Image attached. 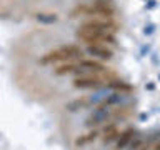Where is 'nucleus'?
<instances>
[{
	"mask_svg": "<svg viewBox=\"0 0 160 150\" xmlns=\"http://www.w3.org/2000/svg\"><path fill=\"white\" fill-rule=\"evenodd\" d=\"M82 48L75 43H67V45H60V47L48 50L43 57L38 58V63L47 67V65H53V63H63V62H72V60H78L82 58Z\"/></svg>",
	"mask_w": 160,
	"mask_h": 150,
	"instance_id": "nucleus-1",
	"label": "nucleus"
},
{
	"mask_svg": "<svg viewBox=\"0 0 160 150\" xmlns=\"http://www.w3.org/2000/svg\"><path fill=\"white\" fill-rule=\"evenodd\" d=\"M77 67H78V62H77V60H72V62H63V63H60L58 67H55L53 73H55V75H68V73H75Z\"/></svg>",
	"mask_w": 160,
	"mask_h": 150,
	"instance_id": "nucleus-11",
	"label": "nucleus"
},
{
	"mask_svg": "<svg viewBox=\"0 0 160 150\" xmlns=\"http://www.w3.org/2000/svg\"><path fill=\"white\" fill-rule=\"evenodd\" d=\"M120 133H122V128H120V125L117 122H110V123H105V127L102 128V142L103 143H110L113 142V140H117L120 137Z\"/></svg>",
	"mask_w": 160,
	"mask_h": 150,
	"instance_id": "nucleus-7",
	"label": "nucleus"
},
{
	"mask_svg": "<svg viewBox=\"0 0 160 150\" xmlns=\"http://www.w3.org/2000/svg\"><path fill=\"white\" fill-rule=\"evenodd\" d=\"M82 28H95V30H102V32H112L115 33L117 32V23L112 22L110 18H98V17H93V18H88L85 22L80 23Z\"/></svg>",
	"mask_w": 160,
	"mask_h": 150,
	"instance_id": "nucleus-5",
	"label": "nucleus"
},
{
	"mask_svg": "<svg viewBox=\"0 0 160 150\" xmlns=\"http://www.w3.org/2000/svg\"><path fill=\"white\" fill-rule=\"evenodd\" d=\"M100 135H102V128H98V127L90 128L87 133H82L80 137L75 138V147H85V145L95 142V140H97Z\"/></svg>",
	"mask_w": 160,
	"mask_h": 150,
	"instance_id": "nucleus-8",
	"label": "nucleus"
},
{
	"mask_svg": "<svg viewBox=\"0 0 160 150\" xmlns=\"http://www.w3.org/2000/svg\"><path fill=\"white\" fill-rule=\"evenodd\" d=\"M103 88H108V90H112V92H122V93H130V92H132V85L125 83L123 80H120L117 77L110 80Z\"/></svg>",
	"mask_w": 160,
	"mask_h": 150,
	"instance_id": "nucleus-10",
	"label": "nucleus"
},
{
	"mask_svg": "<svg viewBox=\"0 0 160 150\" xmlns=\"http://www.w3.org/2000/svg\"><path fill=\"white\" fill-rule=\"evenodd\" d=\"M78 40H82L87 45L90 43H117V38H115V33L112 32H102V30H95V28H82L78 27L77 32H75Z\"/></svg>",
	"mask_w": 160,
	"mask_h": 150,
	"instance_id": "nucleus-3",
	"label": "nucleus"
},
{
	"mask_svg": "<svg viewBox=\"0 0 160 150\" xmlns=\"http://www.w3.org/2000/svg\"><path fill=\"white\" fill-rule=\"evenodd\" d=\"M35 17H37L38 22H43V23H53V22H57V18H58L55 13H37Z\"/></svg>",
	"mask_w": 160,
	"mask_h": 150,
	"instance_id": "nucleus-12",
	"label": "nucleus"
},
{
	"mask_svg": "<svg viewBox=\"0 0 160 150\" xmlns=\"http://www.w3.org/2000/svg\"><path fill=\"white\" fill-rule=\"evenodd\" d=\"M112 78H115L113 73L103 72V73H90V75H80V77L73 78V87L75 88H82V90H90V88H103Z\"/></svg>",
	"mask_w": 160,
	"mask_h": 150,
	"instance_id": "nucleus-2",
	"label": "nucleus"
},
{
	"mask_svg": "<svg viewBox=\"0 0 160 150\" xmlns=\"http://www.w3.org/2000/svg\"><path fill=\"white\" fill-rule=\"evenodd\" d=\"M135 135H137V132H135V128H125L122 130V133H120V137L117 138V145H115V150H123L127 148L130 142L135 138Z\"/></svg>",
	"mask_w": 160,
	"mask_h": 150,
	"instance_id": "nucleus-9",
	"label": "nucleus"
},
{
	"mask_svg": "<svg viewBox=\"0 0 160 150\" xmlns=\"http://www.w3.org/2000/svg\"><path fill=\"white\" fill-rule=\"evenodd\" d=\"M153 30H155V25H153V23H150V25H147V27L143 28V33H145V35H150V33L153 32Z\"/></svg>",
	"mask_w": 160,
	"mask_h": 150,
	"instance_id": "nucleus-13",
	"label": "nucleus"
},
{
	"mask_svg": "<svg viewBox=\"0 0 160 150\" xmlns=\"http://www.w3.org/2000/svg\"><path fill=\"white\" fill-rule=\"evenodd\" d=\"M78 67L77 70H75L73 75H77V77H80V75H90V73H103L107 72V67L100 62V60L97 58H78Z\"/></svg>",
	"mask_w": 160,
	"mask_h": 150,
	"instance_id": "nucleus-4",
	"label": "nucleus"
},
{
	"mask_svg": "<svg viewBox=\"0 0 160 150\" xmlns=\"http://www.w3.org/2000/svg\"><path fill=\"white\" fill-rule=\"evenodd\" d=\"M138 150H147V145H145V147H140Z\"/></svg>",
	"mask_w": 160,
	"mask_h": 150,
	"instance_id": "nucleus-17",
	"label": "nucleus"
},
{
	"mask_svg": "<svg viewBox=\"0 0 160 150\" xmlns=\"http://www.w3.org/2000/svg\"><path fill=\"white\" fill-rule=\"evenodd\" d=\"M145 88H148V90H153V88H155V85H153V83H147V85H145Z\"/></svg>",
	"mask_w": 160,
	"mask_h": 150,
	"instance_id": "nucleus-15",
	"label": "nucleus"
},
{
	"mask_svg": "<svg viewBox=\"0 0 160 150\" xmlns=\"http://www.w3.org/2000/svg\"><path fill=\"white\" fill-rule=\"evenodd\" d=\"M158 112H160V108H158Z\"/></svg>",
	"mask_w": 160,
	"mask_h": 150,
	"instance_id": "nucleus-19",
	"label": "nucleus"
},
{
	"mask_svg": "<svg viewBox=\"0 0 160 150\" xmlns=\"http://www.w3.org/2000/svg\"><path fill=\"white\" fill-rule=\"evenodd\" d=\"M155 7V0H148V3H147V8H153Z\"/></svg>",
	"mask_w": 160,
	"mask_h": 150,
	"instance_id": "nucleus-14",
	"label": "nucleus"
},
{
	"mask_svg": "<svg viewBox=\"0 0 160 150\" xmlns=\"http://www.w3.org/2000/svg\"><path fill=\"white\" fill-rule=\"evenodd\" d=\"M158 80H160V73H158Z\"/></svg>",
	"mask_w": 160,
	"mask_h": 150,
	"instance_id": "nucleus-18",
	"label": "nucleus"
},
{
	"mask_svg": "<svg viewBox=\"0 0 160 150\" xmlns=\"http://www.w3.org/2000/svg\"><path fill=\"white\" fill-rule=\"evenodd\" d=\"M85 50H87L88 55H92L97 60H110L113 57V52L105 43H90V45H87Z\"/></svg>",
	"mask_w": 160,
	"mask_h": 150,
	"instance_id": "nucleus-6",
	"label": "nucleus"
},
{
	"mask_svg": "<svg viewBox=\"0 0 160 150\" xmlns=\"http://www.w3.org/2000/svg\"><path fill=\"white\" fill-rule=\"evenodd\" d=\"M153 150H160V143H157V145H155V147H153Z\"/></svg>",
	"mask_w": 160,
	"mask_h": 150,
	"instance_id": "nucleus-16",
	"label": "nucleus"
}]
</instances>
